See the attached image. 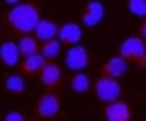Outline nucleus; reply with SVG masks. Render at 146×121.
<instances>
[{
	"instance_id": "a211bd4d",
	"label": "nucleus",
	"mask_w": 146,
	"mask_h": 121,
	"mask_svg": "<svg viewBox=\"0 0 146 121\" xmlns=\"http://www.w3.org/2000/svg\"><path fill=\"white\" fill-rule=\"evenodd\" d=\"M127 7H129L131 15L144 17V20H146V0H129V3H127Z\"/></svg>"
},
{
	"instance_id": "7ed1b4c3",
	"label": "nucleus",
	"mask_w": 146,
	"mask_h": 121,
	"mask_svg": "<svg viewBox=\"0 0 146 121\" xmlns=\"http://www.w3.org/2000/svg\"><path fill=\"white\" fill-rule=\"evenodd\" d=\"M144 53H146V41L144 39L141 37H127L124 41L119 44V53H117V56L124 58L127 63H129V61H139Z\"/></svg>"
},
{
	"instance_id": "0eeeda50",
	"label": "nucleus",
	"mask_w": 146,
	"mask_h": 121,
	"mask_svg": "<svg viewBox=\"0 0 146 121\" xmlns=\"http://www.w3.org/2000/svg\"><path fill=\"white\" fill-rule=\"evenodd\" d=\"M105 119L107 121H129L131 119V107L124 99H117L105 107Z\"/></svg>"
},
{
	"instance_id": "2eb2a0df",
	"label": "nucleus",
	"mask_w": 146,
	"mask_h": 121,
	"mask_svg": "<svg viewBox=\"0 0 146 121\" xmlns=\"http://www.w3.org/2000/svg\"><path fill=\"white\" fill-rule=\"evenodd\" d=\"M5 90L7 92H12V95H20V92H25V75L20 73H10L5 78Z\"/></svg>"
},
{
	"instance_id": "f8f14e48",
	"label": "nucleus",
	"mask_w": 146,
	"mask_h": 121,
	"mask_svg": "<svg viewBox=\"0 0 146 121\" xmlns=\"http://www.w3.org/2000/svg\"><path fill=\"white\" fill-rule=\"evenodd\" d=\"M127 70H129V63H127L124 58H119V56H112L107 63H105V75H107V78L117 80V78H122Z\"/></svg>"
},
{
	"instance_id": "20e7f679",
	"label": "nucleus",
	"mask_w": 146,
	"mask_h": 121,
	"mask_svg": "<svg viewBox=\"0 0 146 121\" xmlns=\"http://www.w3.org/2000/svg\"><path fill=\"white\" fill-rule=\"evenodd\" d=\"M58 111H61V102H58L56 92H46V95L39 97V102H36V116L39 119H54Z\"/></svg>"
},
{
	"instance_id": "dca6fc26",
	"label": "nucleus",
	"mask_w": 146,
	"mask_h": 121,
	"mask_svg": "<svg viewBox=\"0 0 146 121\" xmlns=\"http://www.w3.org/2000/svg\"><path fill=\"white\" fill-rule=\"evenodd\" d=\"M90 87H93V82H90V78L85 73H73V78H71V90L73 92L83 95V92H88Z\"/></svg>"
},
{
	"instance_id": "ddd939ff",
	"label": "nucleus",
	"mask_w": 146,
	"mask_h": 121,
	"mask_svg": "<svg viewBox=\"0 0 146 121\" xmlns=\"http://www.w3.org/2000/svg\"><path fill=\"white\" fill-rule=\"evenodd\" d=\"M17 48H20V56L22 58L34 56V53H39V41H36L32 34H27V37H22L20 41H17Z\"/></svg>"
},
{
	"instance_id": "412c9836",
	"label": "nucleus",
	"mask_w": 146,
	"mask_h": 121,
	"mask_svg": "<svg viewBox=\"0 0 146 121\" xmlns=\"http://www.w3.org/2000/svg\"><path fill=\"white\" fill-rule=\"evenodd\" d=\"M139 37L146 41V20H144V24H141V34H139Z\"/></svg>"
},
{
	"instance_id": "9d476101",
	"label": "nucleus",
	"mask_w": 146,
	"mask_h": 121,
	"mask_svg": "<svg viewBox=\"0 0 146 121\" xmlns=\"http://www.w3.org/2000/svg\"><path fill=\"white\" fill-rule=\"evenodd\" d=\"M56 34H58V27L54 24L51 20H39V24H36V29H34L32 37H34L39 44H46V41H54Z\"/></svg>"
},
{
	"instance_id": "1a4fd4ad",
	"label": "nucleus",
	"mask_w": 146,
	"mask_h": 121,
	"mask_svg": "<svg viewBox=\"0 0 146 121\" xmlns=\"http://www.w3.org/2000/svg\"><path fill=\"white\" fill-rule=\"evenodd\" d=\"M105 17V5L100 0H90L88 5H85V12H83V24L85 27H95L100 24Z\"/></svg>"
},
{
	"instance_id": "9b49d317",
	"label": "nucleus",
	"mask_w": 146,
	"mask_h": 121,
	"mask_svg": "<svg viewBox=\"0 0 146 121\" xmlns=\"http://www.w3.org/2000/svg\"><path fill=\"white\" fill-rule=\"evenodd\" d=\"M39 80H42L44 87L54 90L58 82H61V68H58V65H54V63H46L42 70H39Z\"/></svg>"
},
{
	"instance_id": "39448f33",
	"label": "nucleus",
	"mask_w": 146,
	"mask_h": 121,
	"mask_svg": "<svg viewBox=\"0 0 146 121\" xmlns=\"http://www.w3.org/2000/svg\"><path fill=\"white\" fill-rule=\"evenodd\" d=\"M90 63V56L83 46H71L66 53V68H71L73 73H83L85 65Z\"/></svg>"
},
{
	"instance_id": "f257e3e1",
	"label": "nucleus",
	"mask_w": 146,
	"mask_h": 121,
	"mask_svg": "<svg viewBox=\"0 0 146 121\" xmlns=\"http://www.w3.org/2000/svg\"><path fill=\"white\" fill-rule=\"evenodd\" d=\"M39 20H42V17H39V7H36L34 3H17V5L10 10V15H7L10 27L15 29V32H20L22 37L34 34Z\"/></svg>"
},
{
	"instance_id": "6ab92c4d",
	"label": "nucleus",
	"mask_w": 146,
	"mask_h": 121,
	"mask_svg": "<svg viewBox=\"0 0 146 121\" xmlns=\"http://www.w3.org/2000/svg\"><path fill=\"white\" fill-rule=\"evenodd\" d=\"M3 121H25V116H22L20 111H7V114H5V119H3Z\"/></svg>"
},
{
	"instance_id": "f03ea898",
	"label": "nucleus",
	"mask_w": 146,
	"mask_h": 121,
	"mask_svg": "<svg viewBox=\"0 0 146 121\" xmlns=\"http://www.w3.org/2000/svg\"><path fill=\"white\" fill-rule=\"evenodd\" d=\"M95 87V95H98L100 102H105V104H112V102L119 99L122 95V85L117 82L115 78H107V75H102V78L98 80V82L93 85Z\"/></svg>"
},
{
	"instance_id": "aec40b11",
	"label": "nucleus",
	"mask_w": 146,
	"mask_h": 121,
	"mask_svg": "<svg viewBox=\"0 0 146 121\" xmlns=\"http://www.w3.org/2000/svg\"><path fill=\"white\" fill-rule=\"evenodd\" d=\"M136 63H139V68H146V53L139 58V61H136Z\"/></svg>"
},
{
	"instance_id": "4468645a",
	"label": "nucleus",
	"mask_w": 146,
	"mask_h": 121,
	"mask_svg": "<svg viewBox=\"0 0 146 121\" xmlns=\"http://www.w3.org/2000/svg\"><path fill=\"white\" fill-rule=\"evenodd\" d=\"M46 65V61H44L42 53H34V56H27L25 61H22V70H25V75H32V73H39V70Z\"/></svg>"
},
{
	"instance_id": "6e6552de",
	"label": "nucleus",
	"mask_w": 146,
	"mask_h": 121,
	"mask_svg": "<svg viewBox=\"0 0 146 121\" xmlns=\"http://www.w3.org/2000/svg\"><path fill=\"white\" fill-rule=\"evenodd\" d=\"M0 61H3V65H7V68L20 65L22 56H20V48H17L15 41H3L0 44Z\"/></svg>"
},
{
	"instance_id": "f3484780",
	"label": "nucleus",
	"mask_w": 146,
	"mask_h": 121,
	"mask_svg": "<svg viewBox=\"0 0 146 121\" xmlns=\"http://www.w3.org/2000/svg\"><path fill=\"white\" fill-rule=\"evenodd\" d=\"M39 53L44 56V61H46V63H51L54 58L61 53V41H58V39H54V41L42 44V46H39Z\"/></svg>"
},
{
	"instance_id": "423d86ee",
	"label": "nucleus",
	"mask_w": 146,
	"mask_h": 121,
	"mask_svg": "<svg viewBox=\"0 0 146 121\" xmlns=\"http://www.w3.org/2000/svg\"><path fill=\"white\" fill-rule=\"evenodd\" d=\"M56 39L61 41V46H63V44H68V46H78L80 39H83V29H80V24H76V22H68V24L58 27Z\"/></svg>"
},
{
	"instance_id": "4be33fe9",
	"label": "nucleus",
	"mask_w": 146,
	"mask_h": 121,
	"mask_svg": "<svg viewBox=\"0 0 146 121\" xmlns=\"http://www.w3.org/2000/svg\"><path fill=\"white\" fill-rule=\"evenodd\" d=\"M29 121H42V119H29Z\"/></svg>"
}]
</instances>
